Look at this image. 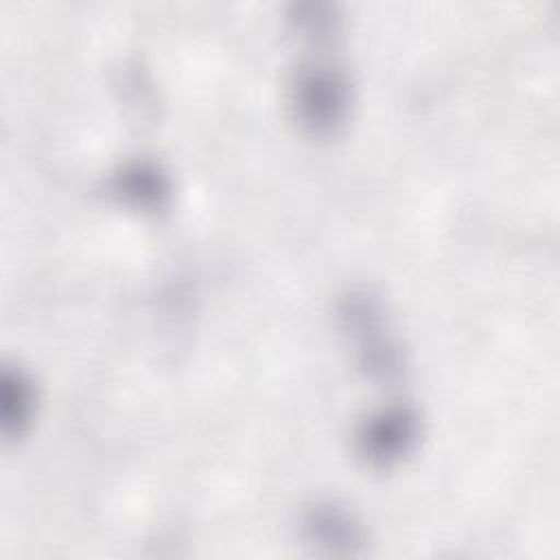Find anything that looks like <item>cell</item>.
<instances>
[{
	"label": "cell",
	"mask_w": 560,
	"mask_h": 560,
	"mask_svg": "<svg viewBox=\"0 0 560 560\" xmlns=\"http://www.w3.org/2000/svg\"><path fill=\"white\" fill-rule=\"evenodd\" d=\"M350 105L346 77L328 66H306L293 83V107L304 127L328 133L343 122Z\"/></svg>",
	"instance_id": "1"
},
{
	"label": "cell",
	"mask_w": 560,
	"mask_h": 560,
	"mask_svg": "<svg viewBox=\"0 0 560 560\" xmlns=\"http://www.w3.org/2000/svg\"><path fill=\"white\" fill-rule=\"evenodd\" d=\"M418 433V416L411 409L396 405L372 413L361 424L357 440L365 459L376 466H387L413 448Z\"/></svg>",
	"instance_id": "2"
},
{
	"label": "cell",
	"mask_w": 560,
	"mask_h": 560,
	"mask_svg": "<svg viewBox=\"0 0 560 560\" xmlns=\"http://www.w3.org/2000/svg\"><path fill=\"white\" fill-rule=\"evenodd\" d=\"M114 188L120 197L127 201L140 206V208H160L162 201L168 197V182L166 177L153 166L133 162L125 166L114 177Z\"/></svg>",
	"instance_id": "3"
},
{
	"label": "cell",
	"mask_w": 560,
	"mask_h": 560,
	"mask_svg": "<svg viewBox=\"0 0 560 560\" xmlns=\"http://www.w3.org/2000/svg\"><path fill=\"white\" fill-rule=\"evenodd\" d=\"M308 529L313 532V538L326 545L359 542V527L343 510L335 505L315 508L308 516Z\"/></svg>",
	"instance_id": "4"
}]
</instances>
